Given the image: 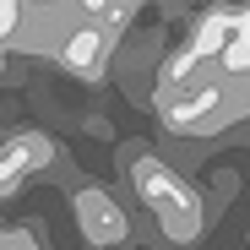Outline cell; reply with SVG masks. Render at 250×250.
<instances>
[{"instance_id":"obj_1","label":"cell","mask_w":250,"mask_h":250,"mask_svg":"<svg viewBox=\"0 0 250 250\" xmlns=\"http://www.w3.org/2000/svg\"><path fill=\"white\" fill-rule=\"evenodd\" d=\"M82 207L93 212L87 234H93L98 245H120V239H125V212H120L114 201H104V196H82Z\"/></svg>"},{"instance_id":"obj_2","label":"cell","mask_w":250,"mask_h":250,"mask_svg":"<svg viewBox=\"0 0 250 250\" xmlns=\"http://www.w3.org/2000/svg\"><path fill=\"white\" fill-rule=\"evenodd\" d=\"M60 55H65V65H71V71H93V65H98V55H104V33H98V22L76 27L65 44H60Z\"/></svg>"}]
</instances>
